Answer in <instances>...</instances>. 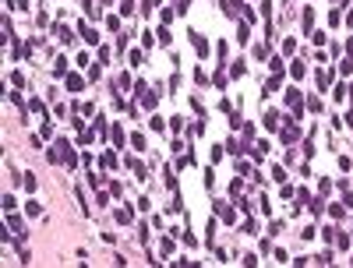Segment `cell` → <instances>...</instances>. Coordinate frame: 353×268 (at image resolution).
<instances>
[{
    "label": "cell",
    "mask_w": 353,
    "mask_h": 268,
    "mask_svg": "<svg viewBox=\"0 0 353 268\" xmlns=\"http://www.w3.org/2000/svg\"><path fill=\"white\" fill-rule=\"evenodd\" d=\"M50 163L74 166V152H71V145H68V141H57V145H53V152H50Z\"/></svg>",
    "instance_id": "1"
},
{
    "label": "cell",
    "mask_w": 353,
    "mask_h": 268,
    "mask_svg": "<svg viewBox=\"0 0 353 268\" xmlns=\"http://www.w3.org/2000/svg\"><path fill=\"white\" fill-rule=\"evenodd\" d=\"M191 46L198 50V56H205V53H209V39H205V36H198V32H191Z\"/></svg>",
    "instance_id": "2"
},
{
    "label": "cell",
    "mask_w": 353,
    "mask_h": 268,
    "mask_svg": "<svg viewBox=\"0 0 353 268\" xmlns=\"http://www.w3.org/2000/svg\"><path fill=\"white\" fill-rule=\"evenodd\" d=\"M223 14L237 18V14H241V0H223Z\"/></svg>",
    "instance_id": "3"
},
{
    "label": "cell",
    "mask_w": 353,
    "mask_h": 268,
    "mask_svg": "<svg viewBox=\"0 0 353 268\" xmlns=\"http://www.w3.org/2000/svg\"><path fill=\"white\" fill-rule=\"evenodd\" d=\"M286 103H290V110H301V92H297V88H290V92H286Z\"/></svg>",
    "instance_id": "4"
},
{
    "label": "cell",
    "mask_w": 353,
    "mask_h": 268,
    "mask_svg": "<svg viewBox=\"0 0 353 268\" xmlns=\"http://www.w3.org/2000/svg\"><path fill=\"white\" fill-rule=\"evenodd\" d=\"M68 88H71V92H81V88H85L81 74H68Z\"/></svg>",
    "instance_id": "5"
},
{
    "label": "cell",
    "mask_w": 353,
    "mask_h": 268,
    "mask_svg": "<svg viewBox=\"0 0 353 268\" xmlns=\"http://www.w3.org/2000/svg\"><path fill=\"white\" fill-rule=\"evenodd\" d=\"M8 226H11V229H14L18 236H21V229H25V223H21V216H14V212L8 216Z\"/></svg>",
    "instance_id": "6"
},
{
    "label": "cell",
    "mask_w": 353,
    "mask_h": 268,
    "mask_svg": "<svg viewBox=\"0 0 353 268\" xmlns=\"http://www.w3.org/2000/svg\"><path fill=\"white\" fill-rule=\"evenodd\" d=\"M297 134H301V131L293 127V124H286V127H283V141H286V145H290V141H297Z\"/></svg>",
    "instance_id": "7"
},
{
    "label": "cell",
    "mask_w": 353,
    "mask_h": 268,
    "mask_svg": "<svg viewBox=\"0 0 353 268\" xmlns=\"http://www.w3.org/2000/svg\"><path fill=\"white\" fill-rule=\"evenodd\" d=\"M265 127L276 131V127H279V113H265Z\"/></svg>",
    "instance_id": "8"
},
{
    "label": "cell",
    "mask_w": 353,
    "mask_h": 268,
    "mask_svg": "<svg viewBox=\"0 0 353 268\" xmlns=\"http://www.w3.org/2000/svg\"><path fill=\"white\" fill-rule=\"evenodd\" d=\"M57 36H61V43H71V39H74L68 25H57Z\"/></svg>",
    "instance_id": "9"
},
{
    "label": "cell",
    "mask_w": 353,
    "mask_h": 268,
    "mask_svg": "<svg viewBox=\"0 0 353 268\" xmlns=\"http://www.w3.org/2000/svg\"><path fill=\"white\" fill-rule=\"evenodd\" d=\"M304 71H307V68H304L301 61H293V68H290V74H293V78H304Z\"/></svg>",
    "instance_id": "10"
},
{
    "label": "cell",
    "mask_w": 353,
    "mask_h": 268,
    "mask_svg": "<svg viewBox=\"0 0 353 268\" xmlns=\"http://www.w3.org/2000/svg\"><path fill=\"white\" fill-rule=\"evenodd\" d=\"M110 138H113V145H124V131L113 124V131H110Z\"/></svg>",
    "instance_id": "11"
},
{
    "label": "cell",
    "mask_w": 353,
    "mask_h": 268,
    "mask_svg": "<svg viewBox=\"0 0 353 268\" xmlns=\"http://www.w3.org/2000/svg\"><path fill=\"white\" fill-rule=\"evenodd\" d=\"M141 103H145V106H149V110H152V106L159 103V96H156V92H145V96H141Z\"/></svg>",
    "instance_id": "12"
},
{
    "label": "cell",
    "mask_w": 353,
    "mask_h": 268,
    "mask_svg": "<svg viewBox=\"0 0 353 268\" xmlns=\"http://www.w3.org/2000/svg\"><path fill=\"white\" fill-rule=\"evenodd\" d=\"M81 36H85V43H96V39H99L96 28H85V25H81Z\"/></svg>",
    "instance_id": "13"
},
{
    "label": "cell",
    "mask_w": 353,
    "mask_h": 268,
    "mask_svg": "<svg viewBox=\"0 0 353 268\" xmlns=\"http://www.w3.org/2000/svg\"><path fill=\"white\" fill-rule=\"evenodd\" d=\"M117 223H131V208H117Z\"/></svg>",
    "instance_id": "14"
},
{
    "label": "cell",
    "mask_w": 353,
    "mask_h": 268,
    "mask_svg": "<svg viewBox=\"0 0 353 268\" xmlns=\"http://www.w3.org/2000/svg\"><path fill=\"white\" fill-rule=\"evenodd\" d=\"M237 39H241V43H248V39H251V28H248V21H241V32H237Z\"/></svg>",
    "instance_id": "15"
},
{
    "label": "cell",
    "mask_w": 353,
    "mask_h": 268,
    "mask_svg": "<svg viewBox=\"0 0 353 268\" xmlns=\"http://www.w3.org/2000/svg\"><path fill=\"white\" fill-rule=\"evenodd\" d=\"M307 208H311V216H321V198H311Z\"/></svg>",
    "instance_id": "16"
},
{
    "label": "cell",
    "mask_w": 353,
    "mask_h": 268,
    "mask_svg": "<svg viewBox=\"0 0 353 268\" xmlns=\"http://www.w3.org/2000/svg\"><path fill=\"white\" fill-rule=\"evenodd\" d=\"M68 71V61H64V56H57V64H53V74H64Z\"/></svg>",
    "instance_id": "17"
},
{
    "label": "cell",
    "mask_w": 353,
    "mask_h": 268,
    "mask_svg": "<svg viewBox=\"0 0 353 268\" xmlns=\"http://www.w3.org/2000/svg\"><path fill=\"white\" fill-rule=\"evenodd\" d=\"M279 85H283V78H279V74H276V78H269V85H265V92H276Z\"/></svg>",
    "instance_id": "18"
},
{
    "label": "cell",
    "mask_w": 353,
    "mask_h": 268,
    "mask_svg": "<svg viewBox=\"0 0 353 268\" xmlns=\"http://www.w3.org/2000/svg\"><path fill=\"white\" fill-rule=\"evenodd\" d=\"M152 4H159V0H145V11H152Z\"/></svg>",
    "instance_id": "19"
}]
</instances>
